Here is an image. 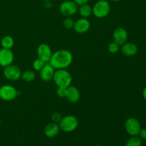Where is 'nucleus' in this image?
<instances>
[{
	"label": "nucleus",
	"instance_id": "obj_7",
	"mask_svg": "<svg viewBox=\"0 0 146 146\" xmlns=\"http://www.w3.org/2000/svg\"><path fill=\"white\" fill-rule=\"evenodd\" d=\"M18 96V91L14 86L4 85L0 87V98L5 101H11Z\"/></svg>",
	"mask_w": 146,
	"mask_h": 146
},
{
	"label": "nucleus",
	"instance_id": "obj_1",
	"mask_svg": "<svg viewBox=\"0 0 146 146\" xmlns=\"http://www.w3.org/2000/svg\"><path fill=\"white\" fill-rule=\"evenodd\" d=\"M73 61V55L66 49H60L52 54L49 64L55 70L66 69Z\"/></svg>",
	"mask_w": 146,
	"mask_h": 146
},
{
	"label": "nucleus",
	"instance_id": "obj_16",
	"mask_svg": "<svg viewBox=\"0 0 146 146\" xmlns=\"http://www.w3.org/2000/svg\"><path fill=\"white\" fill-rule=\"evenodd\" d=\"M60 127L58 123H50L46 125L44 128V134L48 138H54L56 137L60 131Z\"/></svg>",
	"mask_w": 146,
	"mask_h": 146
},
{
	"label": "nucleus",
	"instance_id": "obj_20",
	"mask_svg": "<svg viewBox=\"0 0 146 146\" xmlns=\"http://www.w3.org/2000/svg\"><path fill=\"white\" fill-rule=\"evenodd\" d=\"M21 78L22 80H24V81H27V82H31V81H34L36 78V74L33 71L31 70H28V71H26L21 74Z\"/></svg>",
	"mask_w": 146,
	"mask_h": 146
},
{
	"label": "nucleus",
	"instance_id": "obj_13",
	"mask_svg": "<svg viewBox=\"0 0 146 146\" xmlns=\"http://www.w3.org/2000/svg\"><path fill=\"white\" fill-rule=\"evenodd\" d=\"M54 73H55V69L53 68L51 64H45L40 71V76L43 81H49L53 80Z\"/></svg>",
	"mask_w": 146,
	"mask_h": 146
},
{
	"label": "nucleus",
	"instance_id": "obj_3",
	"mask_svg": "<svg viewBox=\"0 0 146 146\" xmlns=\"http://www.w3.org/2000/svg\"><path fill=\"white\" fill-rule=\"evenodd\" d=\"M93 14L98 19L106 17L111 11V5L107 0H97L92 7Z\"/></svg>",
	"mask_w": 146,
	"mask_h": 146
},
{
	"label": "nucleus",
	"instance_id": "obj_8",
	"mask_svg": "<svg viewBox=\"0 0 146 146\" xmlns=\"http://www.w3.org/2000/svg\"><path fill=\"white\" fill-rule=\"evenodd\" d=\"M4 76L7 79L11 81H15L21 78V71L17 66L11 64L4 67Z\"/></svg>",
	"mask_w": 146,
	"mask_h": 146
},
{
	"label": "nucleus",
	"instance_id": "obj_29",
	"mask_svg": "<svg viewBox=\"0 0 146 146\" xmlns=\"http://www.w3.org/2000/svg\"><path fill=\"white\" fill-rule=\"evenodd\" d=\"M112 1H113V2H119V1H121V0H111Z\"/></svg>",
	"mask_w": 146,
	"mask_h": 146
},
{
	"label": "nucleus",
	"instance_id": "obj_10",
	"mask_svg": "<svg viewBox=\"0 0 146 146\" xmlns=\"http://www.w3.org/2000/svg\"><path fill=\"white\" fill-rule=\"evenodd\" d=\"M14 61V54L11 49L1 48L0 49V66L6 67L12 64Z\"/></svg>",
	"mask_w": 146,
	"mask_h": 146
},
{
	"label": "nucleus",
	"instance_id": "obj_27",
	"mask_svg": "<svg viewBox=\"0 0 146 146\" xmlns=\"http://www.w3.org/2000/svg\"><path fill=\"white\" fill-rule=\"evenodd\" d=\"M74 2L76 3L78 6L81 5V4H86L88 3L90 0H73Z\"/></svg>",
	"mask_w": 146,
	"mask_h": 146
},
{
	"label": "nucleus",
	"instance_id": "obj_24",
	"mask_svg": "<svg viewBox=\"0 0 146 146\" xmlns=\"http://www.w3.org/2000/svg\"><path fill=\"white\" fill-rule=\"evenodd\" d=\"M67 88H64V87H58L56 90V94L58 97L60 98H66V95Z\"/></svg>",
	"mask_w": 146,
	"mask_h": 146
},
{
	"label": "nucleus",
	"instance_id": "obj_12",
	"mask_svg": "<svg viewBox=\"0 0 146 146\" xmlns=\"http://www.w3.org/2000/svg\"><path fill=\"white\" fill-rule=\"evenodd\" d=\"M91 27V23L87 19L81 18L74 22V29L78 34H85Z\"/></svg>",
	"mask_w": 146,
	"mask_h": 146
},
{
	"label": "nucleus",
	"instance_id": "obj_25",
	"mask_svg": "<svg viewBox=\"0 0 146 146\" xmlns=\"http://www.w3.org/2000/svg\"><path fill=\"white\" fill-rule=\"evenodd\" d=\"M61 118H62V115L59 113H54L52 114V115H51V120H52V121L54 123H59Z\"/></svg>",
	"mask_w": 146,
	"mask_h": 146
},
{
	"label": "nucleus",
	"instance_id": "obj_26",
	"mask_svg": "<svg viewBox=\"0 0 146 146\" xmlns=\"http://www.w3.org/2000/svg\"><path fill=\"white\" fill-rule=\"evenodd\" d=\"M138 135H139V137L141 138V139L146 140V128H141Z\"/></svg>",
	"mask_w": 146,
	"mask_h": 146
},
{
	"label": "nucleus",
	"instance_id": "obj_17",
	"mask_svg": "<svg viewBox=\"0 0 146 146\" xmlns=\"http://www.w3.org/2000/svg\"><path fill=\"white\" fill-rule=\"evenodd\" d=\"M78 11L82 18H88V17H91V14H93L92 7H91L88 3L79 5Z\"/></svg>",
	"mask_w": 146,
	"mask_h": 146
},
{
	"label": "nucleus",
	"instance_id": "obj_15",
	"mask_svg": "<svg viewBox=\"0 0 146 146\" xmlns=\"http://www.w3.org/2000/svg\"><path fill=\"white\" fill-rule=\"evenodd\" d=\"M80 97H81V94L76 87L72 86L71 85L67 88L66 98L70 103H72V104L77 103L80 100Z\"/></svg>",
	"mask_w": 146,
	"mask_h": 146
},
{
	"label": "nucleus",
	"instance_id": "obj_18",
	"mask_svg": "<svg viewBox=\"0 0 146 146\" xmlns=\"http://www.w3.org/2000/svg\"><path fill=\"white\" fill-rule=\"evenodd\" d=\"M14 38L11 36H5L1 40V46L4 48L11 49L14 46Z\"/></svg>",
	"mask_w": 146,
	"mask_h": 146
},
{
	"label": "nucleus",
	"instance_id": "obj_6",
	"mask_svg": "<svg viewBox=\"0 0 146 146\" xmlns=\"http://www.w3.org/2000/svg\"><path fill=\"white\" fill-rule=\"evenodd\" d=\"M125 129L127 133L131 136L138 135L141 129V125L139 121L135 118H128L125 123Z\"/></svg>",
	"mask_w": 146,
	"mask_h": 146
},
{
	"label": "nucleus",
	"instance_id": "obj_9",
	"mask_svg": "<svg viewBox=\"0 0 146 146\" xmlns=\"http://www.w3.org/2000/svg\"><path fill=\"white\" fill-rule=\"evenodd\" d=\"M37 56L45 63L49 62L52 56L51 47L46 44H41L37 48Z\"/></svg>",
	"mask_w": 146,
	"mask_h": 146
},
{
	"label": "nucleus",
	"instance_id": "obj_31",
	"mask_svg": "<svg viewBox=\"0 0 146 146\" xmlns=\"http://www.w3.org/2000/svg\"><path fill=\"white\" fill-rule=\"evenodd\" d=\"M1 118H0V125H1Z\"/></svg>",
	"mask_w": 146,
	"mask_h": 146
},
{
	"label": "nucleus",
	"instance_id": "obj_22",
	"mask_svg": "<svg viewBox=\"0 0 146 146\" xmlns=\"http://www.w3.org/2000/svg\"><path fill=\"white\" fill-rule=\"evenodd\" d=\"M74 22L75 21L72 19L71 18H69V17H67L66 19L64 20L63 21V25L67 29H71L74 28Z\"/></svg>",
	"mask_w": 146,
	"mask_h": 146
},
{
	"label": "nucleus",
	"instance_id": "obj_21",
	"mask_svg": "<svg viewBox=\"0 0 146 146\" xmlns=\"http://www.w3.org/2000/svg\"><path fill=\"white\" fill-rule=\"evenodd\" d=\"M46 63L44 61H42L40 58H37L36 59L34 60V61L33 62V68L35 71H41V68L44 67V66L45 65Z\"/></svg>",
	"mask_w": 146,
	"mask_h": 146
},
{
	"label": "nucleus",
	"instance_id": "obj_4",
	"mask_svg": "<svg viewBox=\"0 0 146 146\" xmlns=\"http://www.w3.org/2000/svg\"><path fill=\"white\" fill-rule=\"evenodd\" d=\"M60 129L65 133H71L75 131L78 126V120L74 115H68L62 117L58 123Z\"/></svg>",
	"mask_w": 146,
	"mask_h": 146
},
{
	"label": "nucleus",
	"instance_id": "obj_19",
	"mask_svg": "<svg viewBox=\"0 0 146 146\" xmlns=\"http://www.w3.org/2000/svg\"><path fill=\"white\" fill-rule=\"evenodd\" d=\"M142 145V141L140 137L138 135L131 136L125 143V146H141Z\"/></svg>",
	"mask_w": 146,
	"mask_h": 146
},
{
	"label": "nucleus",
	"instance_id": "obj_23",
	"mask_svg": "<svg viewBox=\"0 0 146 146\" xmlns=\"http://www.w3.org/2000/svg\"><path fill=\"white\" fill-rule=\"evenodd\" d=\"M108 51H110L112 54H115V53L118 52L120 49V46L118 45L117 43L115 42H111L110 43L109 45H108Z\"/></svg>",
	"mask_w": 146,
	"mask_h": 146
},
{
	"label": "nucleus",
	"instance_id": "obj_14",
	"mask_svg": "<svg viewBox=\"0 0 146 146\" xmlns=\"http://www.w3.org/2000/svg\"><path fill=\"white\" fill-rule=\"evenodd\" d=\"M138 46L134 43L125 42L121 46V52L125 56H133L138 53Z\"/></svg>",
	"mask_w": 146,
	"mask_h": 146
},
{
	"label": "nucleus",
	"instance_id": "obj_28",
	"mask_svg": "<svg viewBox=\"0 0 146 146\" xmlns=\"http://www.w3.org/2000/svg\"><path fill=\"white\" fill-rule=\"evenodd\" d=\"M143 97L144 99L146 101V86L143 90Z\"/></svg>",
	"mask_w": 146,
	"mask_h": 146
},
{
	"label": "nucleus",
	"instance_id": "obj_11",
	"mask_svg": "<svg viewBox=\"0 0 146 146\" xmlns=\"http://www.w3.org/2000/svg\"><path fill=\"white\" fill-rule=\"evenodd\" d=\"M113 38L114 42L117 43L120 46L127 42L128 39V32L123 27H118L113 34Z\"/></svg>",
	"mask_w": 146,
	"mask_h": 146
},
{
	"label": "nucleus",
	"instance_id": "obj_2",
	"mask_svg": "<svg viewBox=\"0 0 146 146\" xmlns=\"http://www.w3.org/2000/svg\"><path fill=\"white\" fill-rule=\"evenodd\" d=\"M53 80L58 87L68 88L72 83V76L66 69L56 70Z\"/></svg>",
	"mask_w": 146,
	"mask_h": 146
},
{
	"label": "nucleus",
	"instance_id": "obj_5",
	"mask_svg": "<svg viewBox=\"0 0 146 146\" xmlns=\"http://www.w3.org/2000/svg\"><path fill=\"white\" fill-rule=\"evenodd\" d=\"M78 5L73 0H66L60 4V12L66 17H71L74 15L78 11Z\"/></svg>",
	"mask_w": 146,
	"mask_h": 146
},
{
	"label": "nucleus",
	"instance_id": "obj_30",
	"mask_svg": "<svg viewBox=\"0 0 146 146\" xmlns=\"http://www.w3.org/2000/svg\"><path fill=\"white\" fill-rule=\"evenodd\" d=\"M42 1H45V2H46V1H51V0H42Z\"/></svg>",
	"mask_w": 146,
	"mask_h": 146
}]
</instances>
